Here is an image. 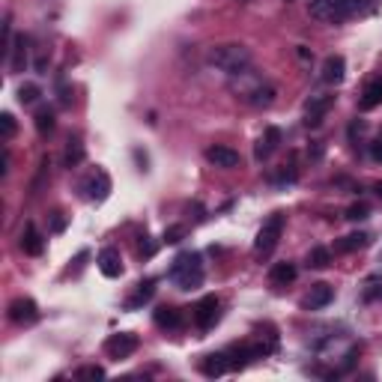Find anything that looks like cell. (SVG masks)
<instances>
[{
  "label": "cell",
  "mask_w": 382,
  "mask_h": 382,
  "mask_svg": "<svg viewBox=\"0 0 382 382\" xmlns=\"http://www.w3.org/2000/svg\"><path fill=\"white\" fill-rule=\"evenodd\" d=\"M27 42H24V36H18V42H16V48H9V51H16V60H12V69L16 72H21V69L27 66Z\"/></svg>",
  "instance_id": "cell-27"
},
{
  "label": "cell",
  "mask_w": 382,
  "mask_h": 382,
  "mask_svg": "<svg viewBox=\"0 0 382 382\" xmlns=\"http://www.w3.org/2000/svg\"><path fill=\"white\" fill-rule=\"evenodd\" d=\"M367 242H371V236L367 233H349V236H344V242L337 248L341 251H359V248H367Z\"/></svg>",
  "instance_id": "cell-25"
},
{
  "label": "cell",
  "mask_w": 382,
  "mask_h": 382,
  "mask_svg": "<svg viewBox=\"0 0 382 382\" xmlns=\"http://www.w3.org/2000/svg\"><path fill=\"white\" fill-rule=\"evenodd\" d=\"M236 93L242 96L245 102L257 105V108H269V105L275 102V87H272V84H266V81H260V78H254L251 87H242V90H236Z\"/></svg>",
  "instance_id": "cell-9"
},
{
  "label": "cell",
  "mask_w": 382,
  "mask_h": 382,
  "mask_svg": "<svg viewBox=\"0 0 382 382\" xmlns=\"http://www.w3.org/2000/svg\"><path fill=\"white\" fill-rule=\"evenodd\" d=\"M349 16H371L376 9V0H344Z\"/></svg>",
  "instance_id": "cell-24"
},
{
  "label": "cell",
  "mask_w": 382,
  "mask_h": 382,
  "mask_svg": "<svg viewBox=\"0 0 382 382\" xmlns=\"http://www.w3.org/2000/svg\"><path fill=\"white\" fill-rule=\"evenodd\" d=\"M284 224H287L284 212H272V215L263 221L257 239H254V254H257V257H269V254L278 248V239H281V233H284Z\"/></svg>",
  "instance_id": "cell-3"
},
{
  "label": "cell",
  "mask_w": 382,
  "mask_h": 382,
  "mask_svg": "<svg viewBox=\"0 0 382 382\" xmlns=\"http://www.w3.org/2000/svg\"><path fill=\"white\" fill-rule=\"evenodd\" d=\"M335 299V290L329 287V284H314L310 287V293L302 299V308H308V310H320V308H325Z\"/></svg>",
  "instance_id": "cell-16"
},
{
  "label": "cell",
  "mask_w": 382,
  "mask_h": 382,
  "mask_svg": "<svg viewBox=\"0 0 382 382\" xmlns=\"http://www.w3.org/2000/svg\"><path fill=\"white\" fill-rule=\"evenodd\" d=\"M332 105H335V96L332 93L310 96L308 102H305V125H320L325 120V114L332 111Z\"/></svg>",
  "instance_id": "cell-8"
},
{
  "label": "cell",
  "mask_w": 382,
  "mask_h": 382,
  "mask_svg": "<svg viewBox=\"0 0 382 382\" xmlns=\"http://www.w3.org/2000/svg\"><path fill=\"white\" fill-rule=\"evenodd\" d=\"M140 254H144V257H152L155 254V245L147 242V236H140Z\"/></svg>",
  "instance_id": "cell-35"
},
{
  "label": "cell",
  "mask_w": 382,
  "mask_h": 382,
  "mask_svg": "<svg viewBox=\"0 0 382 382\" xmlns=\"http://www.w3.org/2000/svg\"><path fill=\"white\" fill-rule=\"evenodd\" d=\"M84 162V144L75 137V140H69V147H66V164L69 167H78Z\"/></svg>",
  "instance_id": "cell-26"
},
{
  "label": "cell",
  "mask_w": 382,
  "mask_h": 382,
  "mask_svg": "<svg viewBox=\"0 0 382 382\" xmlns=\"http://www.w3.org/2000/svg\"><path fill=\"white\" fill-rule=\"evenodd\" d=\"M308 16L320 24H344L349 12L344 0H308Z\"/></svg>",
  "instance_id": "cell-4"
},
{
  "label": "cell",
  "mask_w": 382,
  "mask_h": 382,
  "mask_svg": "<svg viewBox=\"0 0 382 382\" xmlns=\"http://www.w3.org/2000/svg\"><path fill=\"white\" fill-rule=\"evenodd\" d=\"M152 320H155V325H159V329H167V332L182 329V314H179V308H171V305L155 308Z\"/></svg>",
  "instance_id": "cell-17"
},
{
  "label": "cell",
  "mask_w": 382,
  "mask_h": 382,
  "mask_svg": "<svg viewBox=\"0 0 382 382\" xmlns=\"http://www.w3.org/2000/svg\"><path fill=\"white\" fill-rule=\"evenodd\" d=\"M36 99H39V87H36V84H21V87H18V102L21 105H33Z\"/></svg>",
  "instance_id": "cell-28"
},
{
  "label": "cell",
  "mask_w": 382,
  "mask_h": 382,
  "mask_svg": "<svg viewBox=\"0 0 382 382\" xmlns=\"http://www.w3.org/2000/svg\"><path fill=\"white\" fill-rule=\"evenodd\" d=\"M382 105V78H371L364 84L361 90V99H359V108L361 111H373Z\"/></svg>",
  "instance_id": "cell-18"
},
{
  "label": "cell",
  "mask_w": 382,
  "mask_h": 382,
  "mask_svg": "<svg viewBox=\"0 0 382 382\" xmlns=\"http://www.w3.org/2000/svg\"><path fill=\"white\" fill-rule=\"evenodd\" d=\"M344 78H347V60L341 57V54H329V57L322 60V81L337 87Z\"/></svg>",
  "instance_id": "cell-12"
},
{
  "label": "cell",
  "mask_w": 382,
  "mask_h": 382,
  "mask_svg": "<svg viewBox=\"0 0 382 382\" xmlns=\"http://www.w3.org/2000/svg\"><path fill=\"white\" fill-rule=\"evenodd\" d=\"M171 278L176 281L179 290H197L203 284V266H201V254H179L174 260V269H171Z\"/></svg>",
  "instance_id": "cell-2"
},
{
  "label": "cell",
  "mask_w": 382,
  "mask_h": 382,
  "mask_svg": "<svg viewBox=\"0 0 382 382\" xmlns=\"http://www.w3.org/2000/svg\"><path fill=\"white\" fill-rule=\"evenodd\" d=\"M371 159H373L376 164H382V137L371 144Z\"/></svg>",
  "instance_id": "cell-34"
},
{
  "label": "cell",
  "mask_w": 382,
  "mask_h": 382,
  "mask_svg": "<svg viewBox=\"0 0 382 382\" xmlns=\"http://www.w3.org/2000/svg\"><path fill=\"white\" fill-rule=\"evenodd\" d=\"M75 376H78V379H102L105 371H102V367H96V364H87V367H81Z\"/></svg>",
  "instance_id": "cell-31"
},
{
  "label": "cell",
  "mask_w": 382,
  "mask_h": 382,
  "mask_svg": "<svg viewBox=\"0 0 382 382\" xmlns=\"http://www.w3.org/2000/svg\"><path fill=\"white\" fill-rule=\"evenodd\" d=\"M218 308H221L218 296H203V299L194 305V322H197V329H203V332L212 329L215 320H218Z\"/></svg>",
  "instance_id": "cell-10"
},
{
  "label": "cell",
  "mask_w": 382,
  "mask_h": 382,
  "mask_svg": "<svg viewBox=\"0 0 382 382\" xmlns=\"http://www.w3.org/2000/svg\"><path fill=\"white\" fill-rule=\"evenodd\" d=\"M201 371H203L206 376H221L224 371H230L227 352H212V356H206L203 364H201Z\"/></svg>",
  "instance_id": "cell-20"
},
{
  "label": "cell",
  "mask_w": 382,
  "mask_h": 382,
  "mask_svg": "<svg viewBox=\"0 0 382 382\" xmlns=\"http://www.w3.org/2000/svg\"><path fill=\"white\" fill-rule=\"evenodd\" d=\"M152 293H155V281H152V278L140 281V284H137V290H135V296L129 299V308H140L144 302H150V299H152Z\"/></svg>",
  "instance_id": "cell-21"
},
{
  "label": "cell",
  "mask_w": 382,
  "mask_h": 382,
  "mask_svg": "<svg viewBox=\"0 0 382 382\" xmlns=\"http://www.w3.org/2000/svg\"><path fill=\"white\" fill-rule=\"evenodd\" d=\"M376 194H379V201H382V179L376 182Z\"/></svg>",
  "instance_id": "cell-36"
},
{
  "label": "cell",
  "mask_w": 382,
  "mask_h": 382,
  "mask_svg": "<svg viewBox=\"0 0 382 382\" xmlns=\"http://www.w3.org/2000/svg\"><path fill=\"white\" fill-rule=\"evenodd\" d=\"M66 230V215L63 212H51V233H63Z\"/></svg>",
  "instance_id": "cell-32"
},
{
  "label": "cell",
  "mask_w": 382,
  "mask_h": 382,
  "mask_svg": "<svg viewBox=\"0 0 382 382\" xmlns=\"http://www.w3.org/2000/svg\"><path fill=\"white\" fill-rule=\"evenodd\" d=\"M367 215H371V209H367V203H352V206L347 209V218H349V221H364Z\"/></svg>",
  "instance_id": "cell-30"
},
{
  "label": "cell",
  "mask_w": 382,
  "mask_h": 382,
  "mask_svg": "<svg viewBox=\"0 0 382 382\" xmlns=\"http://www.w3.org/2000/svg\"><path fill=\"white\" fill-rule=\"evenodd\" d=\"M203 155H206V162H209L212 167H221V171H233V167L242 164V155H239L233 147H224V144L206 147Z\"/></svg>",
  "instance_id": "cell-7"
},
{
  "label": "cell",
  "mask_w": 382,
  "mask_h": 382,
  "mask_svg": "<svg viewBox=\"0 0 382 382\" xmlns=\"http://www.w3.org/2000/svg\"><path fill=\"white\" fill-rule=\"evenodd\" d=\"M21 251L24 254H30V257H39L42 251H45V239H42V233L36 230V224L33 221H27L24 224V230H21Z\"/></svg>",
  "instance_id": "cell-11"
},
{
  "label": "cell",
  "mask_w": 382,
  "mask_h": 382,
  "mask_svg": "<svg viewBox=\"0 0 382 382\" xmlns=\"http://www.w3.org/2000/svg\"><path fill=\"white\" fill-rule=\"evenodd\" d=\"M287 4H293V0H287Z\"/></svg>",
  "instance_id": "cell-37"
},
{
  "label": "cell",
  "mask_w": 382,
  "mask_h": 382,
  "mask_svg": "<svg viewBox=\"0 0 382 382\" xmlns=\"http://www.w3.org/2000/svg\"><path fill=\"white\" fill-rule=\"evenodd\" d=\"M99 272H102L105 278H120L123 275V257L117 248H105L102 254H99Z\"/></svg>",
  "instance_id": "cell-14"
},
{
  "label": "cell",
  "mask_w": 382,
  "mask_h": 382,
  "mask_svg": "<svg viewBox=\"0 0 382 382\" xmlns=\"http://www.w3.org/2000/svg\"><path fill=\"white\" fill-rule=\"evenodd\" d=\"M329 263H332V251L329 248H322V245L310 248V254H308V266L310 269H325Z\"/></svg>",
  "instance_id": "cell-23"
},
{
  "label": "cell",
  "mask_w": 382,
  "mask_h": 382,
  "mask_svg": "<svg viewBox=\"0 0 382 382\" xmlns=\"http://www.w3.org/2000/svg\"><path fill=\"white\" fill-rule=\"evenodd\" d=\"M251 60H254V54L242 42H224V45H215L209 51V66H215L218 72L233 75V78L245 75L251 69Z\"/></svg>",
  "instance_id": "cell-1"
},
{
  "label": "cell",
  "mask_w": 382,
  "mask_h": 382,
  "mask_svg": "<svg viewBox=\"0 0 382 382\" xmlns=\"http://www.w3.org/2000/svg\"><path fill=\"white\" fill-rule=\"evenodd\" d=\"M278 144H281V129H278V125H269V129L263 132V137L257 140V147H254V159L266 162L269 155L278 150Z\"/></svg>",
  "instance_id": "cell-13"
},
{
  "label": "cell",
  "mask_w": 382,
  "mask_h": 382,
  "mask_svg": "<svg viewBox=\"0 0 382 382\" xmlns=\"http://www.w3.org/2000/svg\"><path fill=\"white\" fill-rule=\"evenodd\" d=\"M296 275H299V269H296V263L284 260V263H275L272 269H269V284L272 287H287L296 281Z\"/></svg>",
  "instance_id": "cell-15"
},
{
  "label": "cell",
  "mask_w": 382,
  "mask_h": 382,
  "mask_svg": "<svg viewBox=\"0 0 382 382\" xmlns=\"http://www.w3.org/2000/svg\"><path fill=\"white\" fill-rule=\"evenodd\" d=\"M87 194H90V201H105V197L111 194V176L105 171H96L90 179H87Z\"/></svg>",
  "instance_id": "cell-19"
},
{
  "label": "cell",
  "mask_w": 382,
  "mask_h": 382,
  "mask_svg": "<svg viewBox=\"0 0 382 382\" xmlns=\"http://www.w3.org/2000/svg\"><path fill=\"white\" fill-rule=\"evenodd\" d=\"M182 236H186V227H179V224H176V227H167V230H164V242L174 245V242H179Z\"/></svg>",
  "instance_id": "cell-33"
},
{
  "label": "cell",
  "mask_w": 382,
  "mask_h": 382,
  "mask_svg": "<svg viewBox=\"0 0 382 382\" xmlns=\"http://www.w3.org/2000/svg\"><path fill=\"white\" fill-rule=\"evenodd\" d=\"M140 347V337L135 332H120V335H111L108 341H105V352H108V359H114V361H123V359H129L135 356Z\"/></svg>",
  "instance_id": "cell-5"
},
{
  "label": "cell",
  "mask_w": 382,
  "mask_h": 382,
  "mask_svg": "<svg viewBox=\"0 0 382 382\" xmlns=\"http://www.w3.org/2000/svg\"><path fill=\"white\" fill-rule=\"evenodd\" d=\"M6 317L16 322V325H30V322L39 320V305H36L33 299H27V296H18V299L9 302Z\"/></svg>",
  "instance_id": "cell-6"
},
{
  "label": "cell",
  "mask_w": 382,
  "mask_h": 382,
  "mask_svg": "<svg viewBox=\"0 0 382 382\" xmlns=\"http://www.w3.org/2000/svg\"><path fill=\"white\" fill-rule=\"evenodd\" d=\"M33 123H36V132H39V135L54 132V111H51V108H39L36 117H33Z\"/></svg>",
  "instance_id": "cell-22"
},
{
  "label": "cell",
  "mask_w": 382,
  "mask_h": 382,
  "mask_svg": "<svg viewBox=\"0 0 382 382\" xmlns=\"http://www.w3.org/2000/svg\"><path fill=\"white\" fill-rule=\"evenodd\" d=\"M0 129H4V140H12L18 132V125H16V117L12 114H0Z\"/></svg>",
  "instance_id": "cell-29"
}]
</instances>
